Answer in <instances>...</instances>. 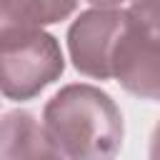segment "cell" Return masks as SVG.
<instances>
[{
  "label": "cell",
  "mask_w": 160,
  "mask_h": 160,
  "mask_svg": "<svg viewBox=\"0 0 160 160\" xmlns=\"http://www.w3.org/2000/svg\"><path fill=\"white\" fill-rule=\"evenodd\" d=\"M42 128L55 158L98 160L115 158L122 148V112L110 92L72 82L60 88L42 108Z\"/></svg>",
  "instance_id": "1"
},
{
  "label": "cell",
  "mask_w": 160,
  "mask_h": 160,
  "mask_svg": "<svg viewBox=\"0 0 160 160\" xmlns=\"http://www.w3.org/2000/svg\"><path fill=\"white\" fill-rule=\"evenodd\" d=\"M150 158L160 160V120H158V125H155V130L150 135Z\"/></svg>",
  "instance_id": "8"
},
{
  "label": "cell",
  "mask_w": 160,
  "mask_h": 160,
  "mask_svg": "<svg viewBox=\"0 0 160 160\" xmlns=\"http://www.w3.org/2000/svg\"><path fill=\"white\" fill-rule=\"evenodd\" d=\"M92 8H120L122 2H128V0H88Z\"/></svg>",
  "instance_id": "9"
},
{
  "label": "cell",
  "mask_w": 160,
  "mask_h": 160,
  "mask_svg": "<svg viewBox=\"0 0 160 160\" xmlns=\"http://www.w3.org/2000/svg\"><path fill=\"white\" fill-rule=\"evenodd\" d=\"M0 155L5 160H10V158H55V150L45 135V128L38 125L32 112L10 110L2 115Z\"/></svg>",
  "instance_id": "5"
},
{
  "label": "cell",
  "mask_w": 160,
  "mask_h": 160,
  "mask_svg": "<svg viewBox=\"0 0 160 160\" xmlns=\"http://www.w3.org/2000/svg\"><path fill=\"white\" fill-rule=\"evenodd\" d=\"M128 22L122 8H92L80 12L68 28V52L72 68L92 80L112 78V50Z\"/></svg>",
  "instance_id": "3"
},
{
  "label": "cell",
  "mask_w": 160,
  "mask_h": 160,
  "mask_svg": "<svg viewBox=\"0 0 160 160\" xmlns=\"http://www.w3.org/2000/svg\"><path fill=\"white\" fill-rule=\"evenodd\" d=\"M78 0H0V30L55 25L75 12Z\"/></svg>",
  "instance_id": "6"
},
{
  "label": "cell",
  "mask_w": 160,
  "mask_h": 160,
  "mask_svg": "<svg viewBox=\"0 0 160 160\" xmlns=\"http://www.w3.org/2000/svg\"><path fill=\"white\" fill-rule=\"evenodd\" d=\"M128 10L140 28L160 35V0H132Z\"/></svg>",
  "instance_id": "7"
},
{
  "label": "cell",
  "mask_w": 160,
  "mask_h": 160,
  "mask_svg": "<svg viewBox=\"0 0 160 160\" xmlns=\"http://www.w3.org/2000/svg\"><path fill=\"white\" fill-rule=\"evenodd\" d=\"M112 78L140 100H160V35L128 22L112 50Z\"/></svg>",
  "instance_id": "4"
},
{
  "label": "cell",
  "mask_w": 160,
  "mask_h": 160,
  "mask_svg": "<svg viewBox=\"0 0 160 160\" xmlns=\"http://www.w3.org/2000/svg\"><path fill=\"white\" fill-rule=\"evenodd\" d=\"M2 95L8 100H32L65 72V58L55 35L42 28L0 30Z\"/></svg>",
  "instance_id": "2"
}]
</instances>
